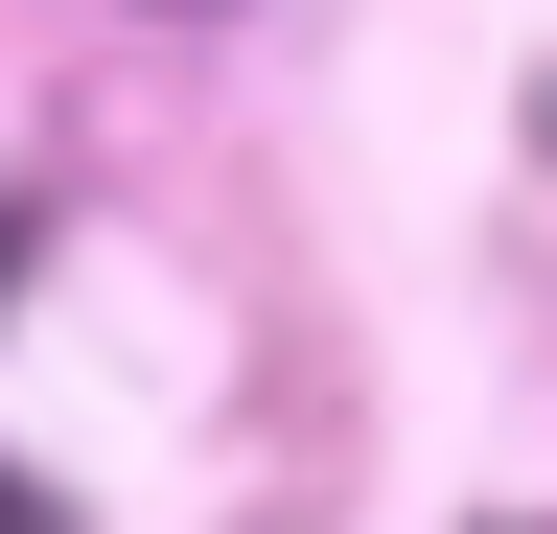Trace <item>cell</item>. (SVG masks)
<instances>
[{
    "label": "cell",
    "instance_id": "obj_2",
    "mask_svg": "<svg viewBox=\"0 0 557 534\" xmlns=\"http://www.w3.org/2000/svg\"><path fill=\"white\" fill-rule=\"evenodd\" d=\"M0 534H70V488H24V464H0Z\"/></svg>",
    "mask_w": 557,
    "mask_h": 534
},
{
    "label": "cell",
    "instance_id": "obj_1",
    "mask_svg": "<svg viewBox=\"0 0 557 534\" xmlns=\"http://www.w3.org/2000/svg\"><path fill=\"white\" fill-rule=\"evenodd\" d=\"M24 256H47V186H0V280H24Z\"/></svg>",
    "mask_w": 557,
    "mask_h": 534
}]
</instances>
